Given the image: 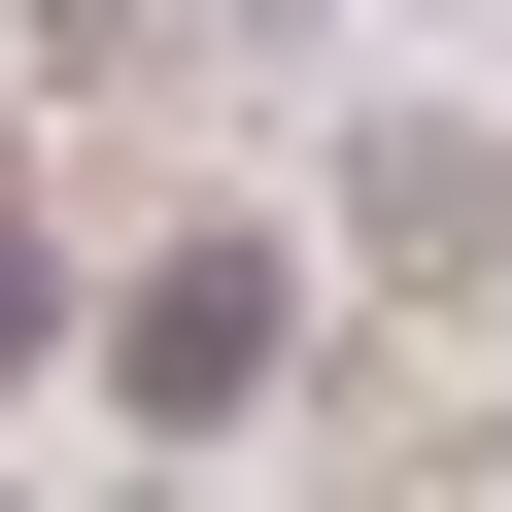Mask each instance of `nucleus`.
Here are the masks:
<instances>
[{
    "mask_svg": "<svg viewBox=\"0 0 512 512\" xmlns=\"http://www.w3.org/2000/svg\"><path fill=\"white\" fill-rule=\"evenodd\" d=\"M69 376H103L137 444H239V410H308V239H274V205H205V239H137V274L69 308Z\"/></svg>",
    "mask_w": 512,
    "mask_h": 512,
    "instance_id": "nucleus-1",
    "label": "nucleus"
},
{
    "mask_svg": "<svg viewBox=\"0 0 512 512\" xmlns=\"http://www.w3.org/2000/svg\"><path fill=\"white\" fill-rule=\"evenodd\" d=\"M342 274L512 308V137H478V103H376V137H342Z\"/></svg>",
    "mask_w": 512,
    "mask_h": 512,
    "instance_id": "nucleus-2",
    "label": "nucleus"
},
{
    "mask_svg": "<svg viewBox=\"0 0 512 512\" xmlns=\"http://www.w3.org/2000/svg\"><path fill=\"white\" fill-rule=\"evenodd\" d=\"M69 308H103V274H69V239H35V205H0V410H35V376H69Z\"/></svg>",
    "mask_w": 512,
    "mask_h": 512,
    "instance_id": "nucleus-3",
    "label": "nucleus"
},
{
    "mask_svg": "<svg viewBox=\"0 0 512 512\" xmlns=\"http://www.w3.org/2000/svg\"><path fill=\"white\" fill-rule=\"evenodd\" d=\"M0 69H35V0H0Z\"/></svg>",
    "mask_w": 512,
    "mask_h": 512,
    "instance_id": "nucleus-4",
    "label": "nucleus"
},
{
    "mask_svg": "<svg viewBox=\"0 0 512 512\" xmlns=\"http://www.w3.org/2000/svg\"><path fill=\"white\" fill-rule=\"evenodd\" d=\"M0 512H35V478H0Z\"/></svg>",
    "mask_w": 512,
    "mask_h": 512,
    "instance_id": "nucleus-5",
    "label": "nucleus"
}]
</instances>
